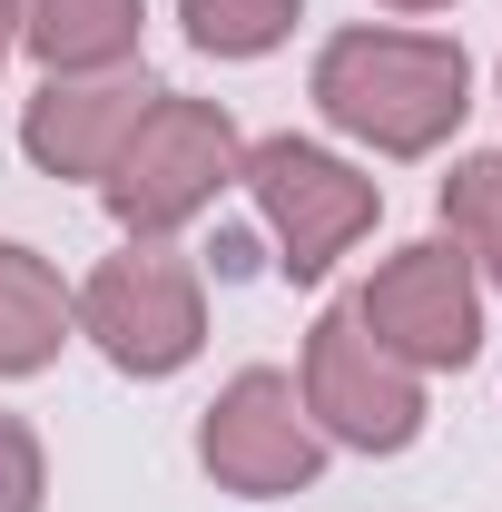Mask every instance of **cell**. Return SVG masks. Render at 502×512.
I'll list each match as a JSON object with an SVG mask.
<instances>
[{
  "instance_id": "cell-1",
  "label": "cell",
  "mask_w": 502,
  "mask_h": 512,
  "mask_svg": "<svg viewBox=\"0 0 502 512\" xmlns=\"http://www.w3.org/2000/svg\"><path fill=\"white\" fill-rule=\"evenodd\" d=\"M315 109L375 158H434L473 109V60L434 30H335L315 50Z\"/></svg>"
},
{
  "instance_id": "cell-2",
  "label": "cell",
  "mask_w": 502,
  "mask_h": 512,
  "mask_svg": "<svg viewBox=\"0 0 502 512\" xmlns=\"http://www.w3.org/2000/svg\"><path fill=\"white\" fill-rule=\"evenodd\" d=\"M237 158H247V138H237V119L217 99L158 89L148 119L128 128V148L109 158L99 197H109V217H119L128 237H178L188 217H207L217 197L237 188Z\"/></svg>"
},
{
  "instance_id": "cell-3",
  "label": "cell",
  "mask_w": 502,
  "mask_h": 512,
  "mask_svg": "<svg viewBox=\"0 0 502 512\" xmlns=\"http://www.w3.org/2000/svg\"><path fill=\"white\" fill-rule=\"evenodd\" d=\"M69 316H79V335H89L119 375L158 384V375H178V365H197V345H207V276H197L168 237H128V247L99 256V276L69 296Z\"/></svg>"
},
{
  "instance_id": "cell-4",
  "label": "cell",
  "mask_w": 502,
  "mask_h": 512,
  "mask_svg": "<svg viewBox=\"0 0 502 512\" xmlns=\"http://www.w3.org/2000/svg\"><path fill=\"white\" fill-rule=\"evenodd\" d=\"M237 178H247L256 217H266V237H276V266H286L296 286H315V276L384 217V188L365 168H345L335 148H315V138H256L247 158H237Z\"/></svg>"
},
{
  "instance_id": "cell-5",
  "label": "cell",
  "mask_w": 502,
  "mask_h": 512,
  "mask_svg": "<svg viewBox=\"0 0 502 512\" xmlns=\"http://www.w3.org/2000/svg\"><path fill=\"white\" fill-rule=\"evenodd\" d=\"M296 394H306L315 434H325V444H345V453H404L414 434H424V375H414L404 355H384L375 335H365L355 296L315 316Z\"/></svg>"
},
{
  "instance_id": "cell-6",
  "label": "cell",
  "mask_w": 502,
  "mask_h": 512,
  "mask_svg": "<svg viewBox=\"0 0 502 512\" xmlns=\"http://www.w3.org/2000/svg\"><path fill=\"white\" fill-rule=\"evenodd\" d=\"M355 316L384 355H404L414 375H453L483 355V276L453 237H424V247L384 256L355 296Z\"/></svg>"
},
{
  "instance_id": "cell-7",
  "label": "cell",
  "mask_w": 502,
  "mask_h": 512,
  "mask_svg": "<svg viewBox=\"0 0 502 512\" xmlns=\"http://www.w3.org/2000/svg\"><path fill=\"white\" fill-rule=\"evenodd\" d=\"M197 463H207L227 493H247V503L306 493L315 473H325V434H315L296 375L247 365L237 384H217V404L197 414Z\"/></svg>"
},
{
  "instance_id": "cell-8",
  "label": "cell",
  "mask_w": 502,
  "mask_h": 512,
  "mask_svg": "<svg viewBox=\"0 0 502 512\" xmlns=\"http://www.w3.org/2000/svg\"><path fill=\"white\" fill-rule=\"evenodd\" d=\"M148 69H79V79H40V99L20 109V148L50 178H109V158L128 148V128L148 119Z\"/></svg>"
},
{
  "instance_id": "cell-9",
  "label": "cell",
  "mask_w": 502,
  "mask_h": 512,
  "mask_svg": "<svg viewBox=\"0 0 502 512\" xmlns=\"http://www.w3.org/2000/svg\"><path fill=\"white\" fill-rule=\"evenodd\" d=\"M138 20H148V0H20V50L50 79L128 69L138 60Z\"/></svg>"
},
{
  "instance_id": "cell-10",
  "label": "cell",
  "mask_w": 502,
  "mask_h": 512,
  "mask_svg": "<svg viewBox=\"0 0 502 512\" xmlns=\"http://www.w3.org/2000/svg\"><path fill=\"white\" fill-rule=\"evenodd\" d=\"M69 335H79V316H69L60 266H50L40 247H20V237H0V375L60 365Z\"/></svg>"
},
{
  "instance_id": "cell-11",
  "label": "cell",
  "mask_w": 502,
  "mask_h": 512,
  "mask_svg": "<svg viewBox=\"0 0 502 512\" xmlns=\"http://www.w3.org/2000/svg\"><path fill=\"white\" fill-rule=\"evenodd\" d=\"M443 227H453V247L483 266V286H502V148L453 158V178H443Z\"/></svg>"
},
{
  "instance_id": "cell-12",
  "label": "cell",
  "mask_w": 502,
  "mask_h": 512,
  "mask_svg": "<svg viewBox=\"0 0 502 512\" xmlns=\"http://www.w3.org/2000/svg\"><path fill=\"white\" fill-rule=\"evenodd\" d=\"M296 10L306 0H178V20H188V40L207 60H266L296 30Z\"/></svg>"
},
{
  "instance_id": "cell-13",
  "label": "cell",
  "mask_w": 502,
  "mask_h": 512,
  "mask_svg": "<svg viewBox=\"0 0 502 512\" xmlns=\"http://www.w3.org/2000/svg\"><path fill=\"white\" fill-rule=\"evenodd\" d=\"M40 493H50V453L20 414H0V512H40Z\"/></svg>"
},
{
  "instance_id": "cell-14",
  "label": "cell",
  "mask_w": 502,
  "mask_h": 512,
  "mask_svg": "<svg viewBox=\"0 0 502 512\" xmlns=\"http://www.w3.org/2000/svg\"><path fill=\"white\" fill-rule=\"evenodd\" d=\"M10 50H20V0H0V69H10Z\"/></svg>"
},
{
  "instance_id": "cell-15",
  "label": "cell",
  "mask_w": 502,
  "mask_h": 512,
  "mask_svg": "<svg viewBox=\"0 0 502 512\" xmlns=\"http://www.w3.org/2000/svg\"><path fill=\"white\" fill-rule=\"evenodd\" d=\"M384 10H453V0H384Z\"/></svg>"
}]
</instances>
